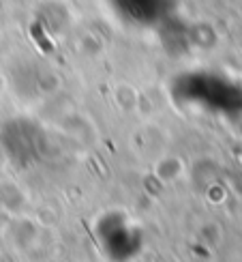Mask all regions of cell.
I'll use <instances>...</instances> for the list:
<instances>
[{
  "label": "cell",
  "mask_w": 242,
  "mask_h": 262,
  "mask_svg": "<svg viewBox=\"0 0 242 262\" xmlns=\"http://www.w3.org/2000/svg\"><path fill=\"white\" fill-rule=\"evenodd\" d=\"M94 243L107 262H133L144 249V234L133 217L107 211L94 222Z\"/></svg>",
  "instance_id": "6da1fadb"
},
{
  "label": "cell",
  "mask_w": 242,
  "mask_h": 262,
  "mask_svg": "<svg viewBox=\"0 0 242 262\" xmlns=\"http://www.w3.org/2000/svg\"><path fill=\"white\" fill-rule=\"evenodd\" d=\"M41 131L37 125L28 121H15L7 125L5 134L0 136V142L7 148V155L13 159L17 166H28L41 157Z\"/></svg>",
  "instance_id": "7a4b0ae2"
},
{
  "label": "cell",
  "mask_w": 242,
  "mask_h": 262,
  "mask_svg": "<svg viewBox=\"0 0 242 262\" xmlns=\"http://www.w3.org/2000/svg\"><path fill=\"white\" fill-rule=\"evenodd\" d=\"M114 3L127 19H133L137 24L159 21L163 9V0H114Z\"/></svg>",
  "instance_id": "3957f363"
}]
</instances>
